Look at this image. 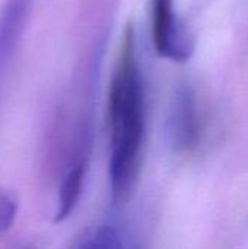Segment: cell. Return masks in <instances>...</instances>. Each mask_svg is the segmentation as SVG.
Returning <instances> with one entry per match:
<instances>
[{"label": "cell", "instance_id": "obj_1", "mask_svg": "<svg viewBox=\"0 0 248 249\" xmlns=\"http://www.w3.org/2000/svg\"><path fill=\"white\" fill-rule=\"evenodd\" d=\"M107 124L110 187L114 201L123 204L136 187L146 134L145 82L132 22L124 28L110 80Z\"/></svg>", "mask_w": 248, "mask_h": 249}, {"label": "cell", "instance_id": "obj_2", "mask_svg": "<svg viewBox=\"0 0 248 249\" xmlns=\"http://www.w3.org/2000/svg\"><path fill=\"white\" fill-rule=\"evenodd\" d=\"M151 35L153 48L162 58L186 63L193 54V39L175 12L174 0H152Z\"/></svg>", "mask_w": 248, "mask_h": 249}, {"label": "cell", "instance_id": "obj_3", "mask_svg": "<svg viewBox=\"0 0 248 249\" xmlns=\"http://www.w3.org/2000/svg\"><path fill=\"white\" fill-rule=\"evenodd\" d=\"M167 133L171 146L178 153L193 152L202 137V117L193 86L180 83L170 102L167 115Z\"/></svg>", "mask_w": 248, "mask_h": 249}, {"label": "cell", "instance_id": "obj_4", "mask_svg": "<svg viewBox=\"0 0 248 249\" xmlns=\"http://www.w3.org/2000/svg\"><path fill=\"white\" fill-rule=\"evenodd\" d=\"M34 0H6L0 13V76L6 71L29 20Z\"/></svg>", "mask_w": 248, "mask_h": 249}, {"label": "cell", "instance_id": "obj_5", "mask_svg": "<svg viewBox=\"0 0 248 249\" xmlns=\"http://www.w3.org/2000/svg\"><path fill=\"white\" fill-rule=\"evenodd\" d=\"M76 247L77 248H121L124 247V236L120 229L111 225H104L85 232L79 238Z\"/></svg>", "mask_w": 248, "mask_h": 249}, {"label": "cell", "instance_id": "obj_6", "mask_svg": "<svg viewBox=\"0 0 248 249\" xmlns=\"http://www.w3.org/2000/svg\"><path fill=\"white\" fill-rule=\"evenodd\" d=\"M18 198L16 196L6 188L0 187V236L7 233L13 226L18 216Z\"/></svg>", "mask_w": 248, "mask_h": 249}]
</instances>
